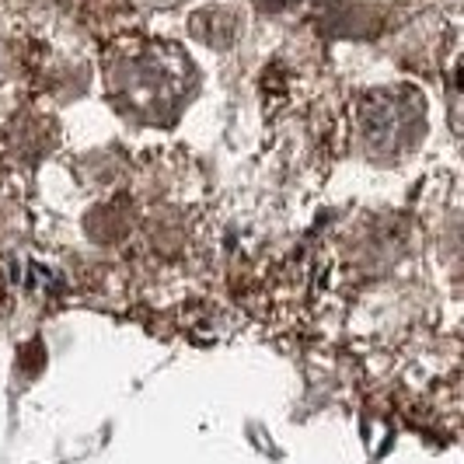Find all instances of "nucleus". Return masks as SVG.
Returning <instances> with one entry per match:
<instances>
[{
    "mask_svg": "<svg viewBox=\"0 0 464 464\" xmlns=\"http://www.w3.org/2000/svg\"><path fill=\"white\" fill-rule=\"evenodd\" d=\"M422 102L409 88L373 92L360 105V137L377 161H395L419 140Z\"/></svg>",
    "mask_w": 464,
    "mask_h": 464,
    "instance_id": "f257e3e1",
    "label": "nucleus"
},
{
    "mask_svg": "<svg viewBox=\"0 0 464 464\" xmlns=\"http://www.w3.org/2000/svg\"><path fill=\"white\" fill-rule=\"evenodd\" d=\"M112 84L119 102L140 116H154L161 109H171L175 102V77L164 67L161 56H130L112 73Z\"/></svg>",
    "mask_w": 464,
    "mask_h": 464,
    "instance_id": "f03ea898",
    "label": "nucleus"
},
{
    "mask_svg": "<svg viewBox=\"0 0 464 464\" xmlns=\"http://www.w3.org/2000/svg\"><path fill=\"white\" fill-rule=\"evenodd\" d=\"M447 94H450V122H454V130H464V60L450 73Z\"/></svg>",
    "mask_w": 464,
    "mask_h": 464,
    "instance_id": "7ed1b4c3",
    "label": "nucleus"
},
{
    "mask_svg": "<svg viewBox=\"0 0 464 464\" xmlns=\"http://www.w3.org/2000/svg\"><path fill=\"white\" fill-rule=\"evenodd\" d=\"M262 7H269V11H279V7H286V4H294V0H258Z\"/></svg>",
    "mask_w": 464,
    "mask_h": 464,
    "instance_id": "20e7f679",
    "label": "nucleus"
}]
</instances>
